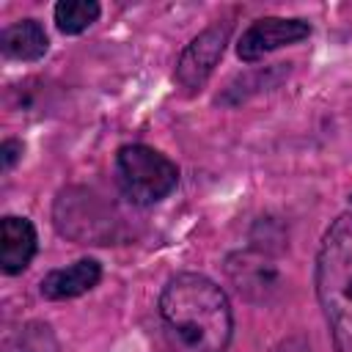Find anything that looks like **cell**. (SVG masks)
Wrapping results in <instances>:
<instances>
[{
	"instance_id": "cell-4",
	"label": "cell",
	"mask_w": 352,
	"mask_h": 352,
	"mask_svg": "<svg viewBox=\"0 0 352 352\" xmlns=\"http://www.w3.org/2000/svg\"><path fill=\"white\" fill-rule=\"evenodd\" d=\"M55 226L63 236H72L80 245H110L121 239L116 209L82 187H72L58 195Z\"/></svg>"
},
{
	"instance_id": "cell-9",
	"label": "cell",
	"mask_w": 352,
	"mask_h": 352,
	"mask_svg": "<svg viewBox=\"0 0 352 352\" xmlns=\"http://www.w3.org/2000/svg\"><path fill=\"white\" fill-rule=\"evenodd\" d=\"M102 278V267L99 261L94 258H80L69 267H60V270H52L41 278L38 289L47 300H72V297H80L85 292H91Z\"/></svg>"
},
{
	"instance_id": "cell-7",
	"label": "cell",
	"mask_w": 352,
	"mask_h": 352,
	"mask_svg": "<svg viewBox=\"0 0 352 352\" xmlns=\"http://www.w3.org/2000/svg\"><path fill=\"white\" fill-rule=\"evenodd\" d=\"M311 36V25L305 19H297V16H264V19H256L236 41V55L245 60V63H253V60H261L264 55L280 50V47H289V44H297L302 38Z\"/></svg>"
},
{
	"instance_id": "cell-6",
	"label": "cell",
	"mask_w": 352,
	"mask_h": 352,
	"mask_svg": "<svg viewBox=\"0 0 352 352\" xmlns=\"http://www.w3.org/2000/svg\"><path fill=\"white\" fill-rule=\"evenodd\" d=\"M226 275L231 278L234 289L250 302H270L280 289L278 267L258 248L231 253L226 258Z\"/></svg>"
},
{
	"instance_id": "cell-2",
	"label": "cell",
	"mask_w": 352,
	"mask_h": 352,
	"mask_svg": "<svg viewBox=\"0 0 352 352\" xmlns=\"http://www.w3.org/2000/svg\"><path fill=\"white\" fill-rule=\"evenodd\" d=\"M316 297L336 352H352V214H338L319 242Z\"/></svg>"
},
{
	"instance_id": "cell-1",
	"label": "cell",
	"mask_w": 352,
	"mask_h": 352,
	"mask_svg": "<svg viewBox=\"0 0 352 352\" xmlns=\"http://www.w3.org/2000/svg\"><path fill=\"white\" fill-rule=\"evenodd\" d=\"M160 322L170 352H226L234 333L226 292L201 272H179L162 286Z\"/></svg>"
},
{
	"instance_id": "cell-13",
	"label": "cell",
	"mask_w": 352,
	"mask_h": 352,
	"mask_svg": "<svg viewBox=\"0 0 352 352\" xmlns=\"http://www.w3.org/2000/svg\"><path fill=\"white\" fill-rule=\"evenodd\" d=\"M19 157H22V143L19 140H3V146H0V165H3V170H11Z\"/></svg>"
},
{
	"instance_id": "cell-8",
	"label": "cell",
	"mask_w": 352,
	"mask_h": 352,
	"mask_svg": "<svg viewBox=\"0 0 352 352\" xmlns=\"http://www.w3.org/2000/svg\"><path fill=\"white\" fill-rule=\"evenodd\" d=\"M36 228L28 217L6 214L0 220V270L6 275L22 272L36 256Z\"/></svg>"
},
{
	"instance_id": "cell-14",
	"label": "cell",
	"mask_w": 352,
	"mask_h": 352,
	"mask_svg": "<svg viewBox=\"0 0 352 352\" xmlns=\"http://www.w3.org/2000/svg\"><path fill=\"white\" fill-rule=\"evenodd\" d=\"M272 352H311V349H308V341L302 336H289V338L278 341L272 346Z\"/></svg>"
},
{
	"instance_id": "cell-5",
	"label": "cell",
	"mask_w": 352,
	"mask_h": 352,
	"mask_svg": "<svg viewBox=\"0 0 352 352\" xmlns=\"http://www.w3.org/2000/svg\"><path fill=\"white\" fill-rule=\"evenodd\" d=\"M228 36H231V25L228 22H214L206 30H201L182 50V55L176 60V72H173V80L179 82V88H184L187 94H195L206 85L217 60L226 52Z\"/></svg>"
},
{
	"instance_id": "cell-12",
	"label": "cell",
	"mask_w": 352,
	"mask_h": 352,
	"mask_svg": "<svg viewBox=\"0 0 352 352\" xmlns=\"http://www.w3.org/2000/svg\"><path fill=\"white\" fill-rule=\"evenodd\" d=\"M102 8L96 0H60L55 6V25L66 36H77L88 30L99 19Z\"/></svg>"
},
{
	"instance_id": "cell-3",
	"label": "cell",
	"mask_w": 352,
	"mask_h": 352,
	"mask_svg": "<svg viewBox=\"0 0 352 352\" xmlns=\"http://www.w3.org/2000/svg\"><path fill=\"white\" fill-rule=\"evenodd\" d=\"M116 182L129 204L151 206L176 190L179 168L173 160L146 143H126L116 154Z\"/></svg>"
},
{
	"instance_id": "cell-10",
	"label": "cell",
	"mask_w": 352,
	"mask_h": 352,
	"mask_svg": "<svg viewBox=\"0 0 352 352\" xmlns=\"http://www.w3.org/2000/svg\"><path fill=\"white\" fill-rule=\"evenodd\" d=\"M47 47V33L36 19H19L0 33V50L11 60H38L44 58Z\"/></svg>"
},
{
	"instance_id": "cell-11",
	"label": "cell",
	"mask_w": 352,
	"mask_h": 352,
	"mask_svg": "<svg viewBox=\"0 0 352 352\" xmlns=\"http://www.w3.org/2000/svg\"><path fill=\"white\" fill-rule=\"evenodd\" d=\"M58 338L44 322H25L16 330L6 333L3 352H58Z\"/></svg>"
}]
</instances>
